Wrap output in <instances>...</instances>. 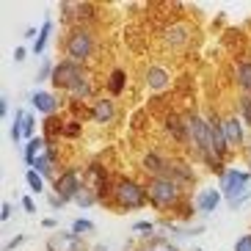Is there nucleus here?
I'll return each instance as SVG.
<instances>
[{
  "label": "nucleus",
  "instance_id": "nucleus-1",
  "mask_svg": "<svg viewBox=\"0 0 251 251\" xmlns=\"http://www.w3.org/2000/svg\"><path fill=\"white\" fill-rule=\"evenodd\" d=\"M50 86L55 91H64L69 105H91L97 100V83L91 77L89 67L75 64L69 58L55 61V72H52Z\"/></svg>",
  "mask_w": 251,
  "mask_h": 251
},
{
  "label": "nucleus",
  "instance_id": "nucleus-2",
  "mask_svg": "<svg viewBox=\"0 0 251 251\" xmlns=\"http://www.w3.org/2000/svg\"><path fill=\"white\" fill-rule=\"evenodd\" d=\"M185 130H188V152L196 157V163L207 166L215 177H221L226 171V163H221L213 152V138H210V122L199 111L185 113Z\"/></svg>",
  "mask_w": 251,
  "mask_h": 251
},
{
  "label": "nucleus",
  "instance_id": "nucleus-3",
  "mask_svg": "<svg viewBox=\"0 0 251 251\" xmlns=\"http://www.w3.org/2000/svg\"><path fill=\"white\" fill-rule=\"evenodd\" d=\"M102 204L111 207V210H116V213H138V210H144V207L149 204L147 182H138L135 177L119 174V177H113L111 191H108V196H105Z\"/></svg>",
  "mask_w": 251,
  "mask_h": 251
},
{
  "label": "nucleus",
  "instance_id": "nucleus-4",
  "mask_svg": "<svg viewBox=\"0 0 251 251\" xmlns=\"http://www.w3.org/2000/svg\"><path fill=\"white\" fill-rule=\"evenodd\" d=\"M97 45H100V39H97L94 28H67L64 36H61L64 58L75 61V64H83V67H89V61H94Z\"/></svg>",
  "mask_w": 251,
  "mask_h": 251
},
{
  "label": "nucleus",
  "instance_id": "nucleus-5",
  "mask_svg": "<svg viewBox=\"0 0 251 251\" xmlns=\"http://www.w3.org/2000/svg\"><path fill=\"white\" fill-rule=\"evenodd\" d=\"M160 45L166 52H182L188 50V47L193 45V39H196V28H193V23H188V20H169V23L160 28Z\"/></svg>",
  "mask_w": 251,
  "mask_h": 251
},
{
  "label": "nucleus",
  "instance_id": "nucleus-6",
  "mask_svg": "<svg viewBox=\"0 0 251 251\" xmlns=\"http://www.w3.org/2000/svg\"><path fill=\"white\" fill-rule=\"evenodd\" d=\"M61 23L67 28H94L97 25V6L94 3H83V0H69L61 3Z\"/></svg>",
  "mask_w": 251,
  "mask_h": 251
},
{
  "label": "nucleus",
  "instance_id": "nucleus-7",
  "mask_svg": "<svg viewBox=\"0 0 251 251\" xmlns=\"http://www.w3.org/2000/svg\"><path fill=\"white\" fill-rule=\"evenodd\" d=\"M249 185H251V169L249 166H243V169H240V166H226V171L218 177V191L224 193V201L246 193Z\"/></svg>",
  "mask_w": 251,
  "mask_h": 251
},
{
  "label": "nucleus",
  "instance_id": "nucleus-8",
  "mask_svg": "<svg viewBox=\"0 0 251 251\" xmlns=\"http://www.w3.org/2000/svg\"><path fill=\"white\" fill-rule=\"evenodd\" d=\"M83 185H86L83 182V169H72V166H69V169H64L58 174V179L52 182V193H55L64 204H72L75 196L83 191Z\"/></svg>",
  "mask_w": 251,
  "mask_h": 251
},
{
  "label": "nucleus",
  "instance_id": "nucleus-9",
  "mask_svg": "<svg viewBox=\"0 0 251 251\" xmlns=\"http://www.w3.org/2000/svg\"><path fill=\"white\" fill-rule=\"evenodd\" d=\"M89 119L100 127H113L119 122V102L113 97H97L94 102L89 105Z\"/></svg>",
  "mask_w": 251,
  "mask_h": 251
},
{
  "label": "nucleus",
  "instance_id": "nucleus-10",
  "mask_svg": "<svg viewBox=\"0 0 251 251\" xmlns=\"http://www.w3.org/2000/svg\"><path fill=\"white\" fill-rule=\"evenodd\" d=\"M191 201H193L196 215L204 221V218H210V215L224 204V193L218 191V188H213V185H207V188H199L196 193H191Z\"/></svg>",
  "mask_w": 251,
  "mask_h": 251
},
{
  "label": "nucleus",
  "instance_id": "nucleus-11",
  "mask_svg": "<svg viewBox=\"0 0 251 251\" xmlns=\"http://www.w3.org/2000/svg\"><path fill=\"white\" fill-rule=\"evenodd\" d=\"M207 122H210V138H213V152L221 163L232 160V149H229V141H226V130H224V116L221 113H207Z\"/></svg>",
  "mask_w": 251,
  "mask_h": 251
},
{
  "label": "nucleus",
  "instance_id": "nucleus-12",
  "mask_svg": "<svg viewBox=\"0 0 251 251\" xmlns=\"http://www.w3.org/2000/svg\"><path fill=\"white\" fill-rule=\"evenodd\" d=\"M28 105L33 113H42V119H50V116H58L61 113V97L55 91H47V89H33L28 97Z\"/></svg>",
  "mask_w": 251,
  "mask_h": 251
},
{
  "label": "nucleus",
  "instance_id": "nucleus-13",
  "mask_svg": "<svg viewBox=\"0 0 251 251\" xmlns=\"http://www.w3.org/2000/svg\"><path fill=\"white\" fill-rule=\"evenodd\" d=\"M224 130H226V141H229V149H232V155H237V152H243L246 147H249V127L243 125V119L235 113H226L224 116Z\"/></svg>",
  "mask_w": 251,
  "mask_h": 251
},
{
  "label": "nucleus",
  "instance_id": "nucleus-14",
  "mask_svg": "<svg viewBox=\"0 0 251 251\" xmlns=\"http://www.w3.org/2000/svg\"><path fill=\"white\" fill-rule=\"evenodd\" d=\"M163 177L174 179L177 185H182L185 191H191L193 185L199 182V177H196V169H193V166L185 160V157H169V166H166V174H163Z\"/></svg>",
  "mask_w": 251,
  "mask_h": 251
},
{
  "label": "nucleus",
  "instance_id": "nucleus-15",
  "mask_svg": "<svg viewBox=\"0 0 251 251\" xmlns=\"http://www.w3.org/2000/svg\"><path fill=\"white\" fill-rule=\"evenodd\" d=\"M45 251H91L86 246V237L75 235L72 229H58L52 237H47Z\"/></svg>",
  "mask_w": 251,
  "mask_h": 251
},
{
  "label": "nucleus",
  "instance_id": "nucleus-16",
  "mask_svg": "<svg viewBox=\"0 0 251 251\" xmlns=\"http://www.w3.org/2000/svg\"><path fill=\"white\" fill-rule=\"evenodd\" d=\"M144 86H147L152 94H163V91L171 89V72L163 64H149L144 69Z\"/></svg>",
  "mask_w": 251,
  "mask_h": 251
},
{
  "label": "nucleus",
  "instance_id": "nucleus-17",
  "mask_svg": "<svg viewBox=\"0 0 251 251\" xmlns=\"http://www.w3.org/2000/svg\"><path fill=\"white\" fill-rule=\"evenodd\" d=\"M169 157L171 155H163L157 149H147V152L141 155V171H144L149 179L163 177V174H166V166H169Z\"/></svg>",
  "mask_w": 251,
  "mask_h": 251
},
{
  "label": "nucleus",
  "instance_id": "nucleus-18",
  "mask_svg": "<svg viewBox=\"0 0 251 251\" xmlns=\"http://www.w3.org/2000/svg\"><path fill=\"white\" fill-rule=\"evenodd\" d=\"M127 69L125 67H113L111 72H108V77H105V91H108V97H122L127 91Z\"/></svg>",
  "mask_w": 251,
  "mask_h": 251
},
{
  "label": "nucleus",
  "instance_id": "nucleus-19",
  "mask_svg": "<svg viewBox=\"0 0 251 251\" xmlns=\"http://www.w3.org/2000/svg\"><path fill=\"white\" fill-rule=\"evenodd\" d=\"M232 75H235V86L240 94H251V58H237L232 64Z\"/></svg>",
  "mask_w": 251,
  "mask_h": 251
},
{
  "label": "nucleus",
  "instance_id": "nucleus-20",
  "mask_svg": "<svg viewBox=\"0 0 251 251\" xmlns=\"http://www.w3.org/2000/svg\"><path fill=\"white\" fill-rule=\"evenodd\" d=\"M135 251H179V246L166 235H152V237H144Z\"/></svg>",
  "mask_w": 251,
  "mask_h": 251
},
{
  "label": "nucleus",
  "instance_id": "nucleus-21",
  "mask_svg": "<svg viewBox=\"0 0 251 251\" xmlns=\"http://www.w3.org/2000/svg\"><path fill=\"white\" fill-rule=\"evenodd\" d=\"M47 144L50 141L45 138V135H36L33 141H28V144H23V163H25V169H30L33 163H36V157L42 155L47 149Z\"/></svg>",
  "mask_w": 251,
  "mask_h": 251
},
{
  "label": "nucleus",
  "instance_id": "nucleus-22",
  "mask_svg": "<svg viewBox=\"0 0 251 251\" xmlns=\"http://www.w3.org/2000/svg\"><path fill=\"white\" fill-rule=\"evenodd\" d=\"M50 39H52V20H45V23H42V28H39L36 42L30 45V52H33V55H39V58H45V50H47V45H50Z\"/></svg>",
  "mask_w": 251,
  "mask_h": 251
},
{
  "label": "nucleus",
  "instance_id": "nucleus-23",
  "mask_svg": "<svg viewBox=\"0 0 251 251\" xmlns=\"http://www.w3.org/2000/svg\"><path fill=\"white\" fill-rule=\"evenodd\" d=\"M25 116H28V108H17L14 116H11V127H8V135L14 144H25L23 130H25Z\"/></svg>",
  "mask_w": 251,
  "mask_h": 251
},
{
  "label": "nucleus",
  "instance_id": "nucleus-24",
  "mask_svg": "<svg viewBox=\"0 0 251 251\" xmlns=\"http://www.w3.org/2000/svg\"><path fill=\"white\" fill-rule=\"evenodd\" d=\"M52 72H55V61L52 58H42L39 61V67H36V75H33V83H36L39 89H42V83H50L52 80Z\"/></svg>",
  "mask_w": 251,
  "mask_h": 251
},
{
  "label": "nucleus",
  "instance_id": "nucleus-25",
  "mask_svg": "<svg viewBox=\"0 0 251 251\" xmlns=\"http://www.w3.org/2000/svg\"><path fill=\"white\" fill-rule=\"evenodd\" d=\"M130 232H133V235H141V240H144V237H152V235H160L157 218H149V221H133L130 224Z\"/></svg>",
  "mask_w": 251,
  "mask_h": 251
},
{
  "label": "nucleus",
  "instance_id": "nucleus-26",
  "mask_svg": "<svg viewBox=\"0 0 251 251\" xmlns=\"http://www.w3.org/2000/svg\"><path fill=\"white\" fill-rule=\"evenodd\" d=\"M69 229H72L75 235H80V237H94L97 235V224L91 221V218H75L72 224H69Z\"/></svg>",
  "mask_w": 251,
  "mask_h": 251
},
{
  "label": "nucleus",
  "instance_id": "nucleus-27",
  "mask_svg": "<svg viewBox=\"0 0 251 251\" xmlns=\"http://www.w3.org/2000/svg\"><path fill=\"white\" fill-rule=\"evenodd\" d=\"M72 204H75V207H80V210H89V207L100 204V196H97V191H91V188H86V185H83V191L75 196Z\"/></svg>",
  "mask_w": 251,
  "mask_h": 251
},
{
  "label": "nucleus",
  "instance_id": "nucleus-28",
  "mask_svg": "<svg viewBox=\"0 0 251 251\" xmlns=\"http://www.w3.org/2000/svg\"><path fill=\"white\" fill-rule=\"evenodd\" d=\"M25 185L30 188V193H45L47 191V179L33 169H25Z\"/></svg>",
  "mask_w": 251,
  "mask_h": 251
},
{
  "label": "nucleus",
  "instance_id": "nucleus-29",
  "mask_svg": "<svg viewBox=\"0 0 251 251\" xmlns=\"http://www.w3.org/2000/svg\"><path fill=\"white\" fill-rule=\"evenodd\" d=\"M237 116L243 119V125L251 130V94H240V97H237Z\"/></svg>",
  "mask_w": 251,
  "mask_h": 251
},
{
  "label": "nucleus",
  "instance_id": "nucleus-30",
  "mask_svg": "<svg viewBox=\"0 0 251 251\" xmlns=\"http://www.w3.org/2000/svg\"><path fill=\"white\" fill-rule=\"evenodd\" d=\"M36 135H39V122H36V113H33V111H28V116H25V130H23L25 144H28V141H33Z\"/></svg>",
  "mask_w": 251,
  "mask_h": 251
},
{
  "label": "nucleus",
  "instance_id": "nucleus-31",
  "mask_svg": "<svg viewBox=\"0 0 251 251\" xmlns=\"http://www.w3.org/2000/svg\"><path fill=\"white\" fill-rule=\"evenodd\" d=\"M77 135H83V125L77 122V119H67V122H64V135H61V138H77Z\"/></svg>",
  "mask_w": 251,
  "mask_h": 251
},
{
  "label": "nucleus",
  "instance_id": "nucleus-32",
  "mask_svg": "<svg viewBox=\"0 0 251 251\" xmlns=\"http://www.w3.org/2000/svg\"><path fill=\"white\" fill-rule=\"evenodd\" d=\"M249 201H251V188L246 193H240V196H235V199H229L226 207H229V210H240V207H246Z\"/></svg>",
  "mask_w": 251,
  "mask_h": 251
},
{
  "label": "nucleus",
  "instance_id": "nucleus-33",
  "mask_svg": "<svg viewBox=\"0 0 251 251\" xmlns=\"http://www.w3.org/2000/svg\"><path fill=\"white\" fill-rule=\"evenodd\" d=\"M25 243H28V235H23V232H20V235H14L6 246H3V251H17V249H23Z\"/></svg>",
  "mask_w": 251,
  "mask_h": 251
},
{
  "label": "nucleus",
  "instance_id": "nucleus-34",
  "mask_svg": "<svg viewBox=\"0 0 251 251\" xmlns=\"http://www.w3.org/2000/svg\"><path fill=\"white\" fill-rule=\"evenodd\" d=\"M14 218V204L11 201H0V224H8Z\"/></svg>",
  "mask_w": 251,
  "mask_h": 251
},
{
  "label": "nucleus",
  "instance_id": "nucleus-35",
  "mask_svg": "<svg viewBox=\"0 0 251 251\" xmlns=\"http://www.w3.org/2000/svg\"><path fill=\"white\" fill-rule=\"evenodd\" d=\"M232 251H251V232H246V235L237 237L235 246H232Z\"/></svg>",
  "mask_w": 251,
  "mask_h": 251
},
{
  "label": "nucleus",
  "instance_id": "nucleus-36",
  "mask_svg": "<svg viewBox=\"0 0 251 251\" xmlns=\"http://www.w3.org/2000/svg\"><path fill=\"white\" fill-rule=\"evenodd\" d=\"M8 116H14L11 113V102H8L6 94H0V119H8Z\"/></svg>",
  "mask_w": 251,
  "mask_h": 251
},
{
  "label": "nucleus",
  "instance_id": "nucleus-37",
  "mask_svg": "<svg viewBox=\"0 0 251 251\" xmlns=\"http://www.w3.org/2000/svg\"><path fill=\"white\" fill-rule=\"evenodd\" d=\"M20 207H23L28 215H36V201L30 199V196H23V199H20Z\"/></svg>",
  "mask_w": 251,
  "mask_h": 251
},
{
  "label": "nucleus",
  "instance_id": "nucleus-38",
  "mask_svg": "<svg viewBox=\"0 0 251 251\" xmlns=\"http://www.w3.org/2000/svg\"><path fill=\"white\" fill-rule=\"evenodd\" d=\"M28 47H23V45H20V47H17V50H14V61H17V64H25V58H28Z\"/></svg>",
  "mask_w": 251,
  "mask_h": 251
},
{
  "label": "nucleus",
  "instance_id": "nucleus-39",
  "mask_svg": "<svg viewBox=\"0 0 251 251\" xmlns=\"http://www.w3.org/2000/svg\"><path fill=\"white\" fill-rule=\"evenodd\" d=\"M47 201H50V207H52V210H64V207H67L64 201L58 199V196H55V193H47Z\"/></svg>",
  "mask_w": 251,
  "mask_h": 251
},
{
  "label": "nucleus",
  "instance_id": "nucleus-40",
  "mask_svg": "<svg viewBox=\"0 0 251 251\" xmlns=\"http://www.w3.org/2000/svg\"><path fill=\"white\" fill-rule=\"evenodd\" d=\"M36 36H39V28H33V25H30V28H25V33H23V39H30V45L36 42Z\"/></svg>",
  "mask_w": 251,
  "mask_h": 251
},
{
  "label": "nucleus",
  "instance_id": "nucleus-41",
  "mask_svg": "<svg viewBox=\"0 0 251 251\" xmlns=\"http://www.w3.org/2000/svg\"><path fill=\"white\" fill-rule=\"evenodd\" d=\"M42 226L45 229H58V221H55V218H42Z\"/></svg>",
  "mask_w": 251,
  "mask_h": 251
},
{
  "label": "nucleus",
  "instance_id": "nucleus-42",
  "mask_svg": "<svg viewBox=\"0 0 251 251\" xmlns=\"http://www.w3.org/2000/svg\"><path fill=\"white\" fill-rule=\"evenodd\" d=\"M91 251H111V249H108L105 243H94V246H91Z\"/></svg>",
  "mask_w": 251,
  "mask_h": 251
},
{
  "label": "nucleus",
  "instance_id": "nucleus-43",
  "mask_svg": "<svg viewBox=\"0 0 251 251\" xmlns=\"http://www.w3.org/2000/svg\"><path fill=\"white\" fill-rule=\"evenodd\" d=\"M243 155H246V163H249V169H251V144L243 149Z\"/></svg>",
  "mask_w": 251,
  "mask_h": 251
},
{
  "label": "nucleus",
  "instance_id": "nucleus-44",
  "mask_svg": "<svg viewBox=\"0 0 251 251\" xmlns=\"http://www.w3.org/2000/svg\"><path fill=\"white\" fill-rule=\"evenodd\" d=\"M193 251H204V249H201V246H193Z\"/></svg>",
  "mask_w": 251,
  "mask_h": 251
}]
</instances>
